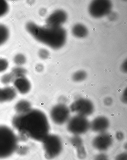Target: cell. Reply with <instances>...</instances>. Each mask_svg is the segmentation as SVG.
Here are the masks:
<instances>
[{"label":"cell","instance_id":"cell-15","mask_svg":"<svg viewBox=\"0 0 127 160\" xmlns=\"http://www.w3.org/2000/svg\"><path fill=\"white\" fill-rule=\"evenodd\" d=\"M72 33L75 37L83 38L88 35V30L86 27L80 23L76 24L72 29Z\"/></svg>","mask_w":127,"mask_h":160},{"label":"cell","instance_id":"cell-11","mask_svg":"<svg viewBox=\"0 0 127 160\" xmlns=\"http://www.w3.org/2000/svg\"><path fill=\"white\" fill-rule=\"evenodd\" d=\"M110 126L109 119L104 116H99L93 120L90 124V128L94 132H106Z\"/></svg>","mask_w":127,"mask_h":160},{"label":"cell","instance_id":"cell-19","mask_svg":"<svg viewBox=\"0 0 127 160\" xmlns=\"http://www.w3.org/2000/svg\"><path fill=\"white\" fill-rule=\"evenodd\" d=\"M26 72H27L25 68L20 67H16L13 68L11 73L16 79V78L25 77Z\"/></svg>","mask_w":127,"mask_h":160},{"label":"cell","instance_id":"cell-2","mask_svg":"<svg viewBox=\"0 0 127 160\" xmlns=\"http://www.w3.org/2000/svg\"><path fill=\"white\" fill-rule=\"evenodd\" d=\"M27 31L38 41L54 49L63 47L67 38V33L62 27H40L33 22L27 23Z\"/></svg>","mask_w":127,"mask_h":160},{"label":"cell","instance_id":"cell-5","mask_svg":"<svg viewBox=\"0 0 127 160\" xmlns=\"http://www.w3.org/2000/svg\"><path fill=\"white\" fill-rule=\"evenodd\" d=\"M90 123L87 117L78 115L70 118L67 122V128L76 136L85 134L90 129Z\"/></svg>","mask_w":127,"mask_h":160},{"label":"cell","instance_id":"cell-6","mask_svg":"<svg viewBox=\"0 0 127 160\" xmlns=\"http://www.w3.org/2000/svg\"><path fill=\"white\" fill-rule=\"evenodd\" d=\"M70 111L77 115L87 117L94 111V106L90 100L86 98H79L72 103L69 108Z\"/></svg>","mask_w":127,"mask_h":160},{"label":"cell","instance_id":"cell-17","mask_svg":"<svg viewBox=\"0 0 127 160\" xmlns=\"http://www.w3.org/2000/svg\"><path fill=\"white\" fill-rule=\"evenodd\" d=\"M87 77V72L83 70H79L75 72L72 76V79L76 82L84 81Z\"/></svg>","mask_w":127,"mask_h":160},{"label":"cell","instance_id":"cell-1","mask_svg":"<svg viewBox=\"0 0 127 160\" xmlns=\"http://www.w3.org/2000/svg\"><path fill=\"white\" fill-rule=\"evenodd\" d=\"M13 127L25 138L41 142L49 135L50 125L42 111L31 109L26 113L17 114L13 118Z\"/></svg>","mask_w":127,"mask_h":160},{"label":"cell","instance_id":"cell-12","mask_svg":"<svg viewBox=\"0 0 127 160\" xmlns=\"http://www.w3.org/2000/svg\"><path fill=\"white\" fill-rule=\"evenodd\" d=\"M70 142L77 150L78 157L79 159L84 160L87 157V152L83 144V140L79 136L74 135L71 138Z\"/></svg>","mask_w":127,"mask_h":160},{"label":"cell","instance_id":"cell-8","mask_svg":"<svg viewBox=\"0 0 127 160\" xmlns=\"http://www.w3.org/2000/svg\"><path fill=\"white\" fill-rule=\"evenodd\" d=\"M69 108L66 104L59 103L53 107L50 111V117L54 123L62 125L67 122L70 119Z\"/></svg>","mask_w":127,"mask_h":160},{"label":"cell","instance_id":"cell-18","mask_svg":"<svg viewBox=\"0 0 127 160\" xmlns=\"http://www.w3.org/2000/svg\"><path fill=\"white\" fill-rule=\"evenodd\" d=\"M9 37V31L6 26L0 24V46L5 43Z\"/></svg>","mask_w":127,"mask_h":160},{"label":"cell","instance_id":"cell-23","mask_svg":"<svg viewBox=\"0 0 127 160\" xmlns=\"http://www.w3.org/2000/svg\"><path fill=\"white\" fill-rule=\"evenodd\" d=\"M9 65L7 61L3 58H0V73L7 69Z\"/></svg>","mask_w":127,"mask_h":160},{"label":"cell","instance_id":"cell-10","mask_svg":"<svg viewBox=\"0 0 127 160\" xmlns=\"http://www.w3.org/2000/svg\"><path fill=\"white\" fill-rule=\"evenodd\" d=\"M68 19V15L65 11L62 9L54 11L46 19L47 26L53 27H61Z\"/></svg>","mask_w":127,"mask_h":160},{"label":"cell","instance_id":"cell-26","mask_svg":"<svg viewBox=\"0 0 127 160\" xmlns=\"http://www.w3.org/2000/svg\"><path fill=\"white\" fill-rule=\"evenodd\" d=\"M115 160H127V153L126 152L119 154L115 158Z\"/></svg>","mask_w":127,"mask_h":160},{"label":"cell","instance_id":"cell-27","mask_svg":"<svg viewBox=\"0 0 127 160\" xmlns=\"http://www.w3.org/2000/svg\"><path fill=\"white\" fill-rule=\"evenodd\" d=\"M103 103L105 106H110L112 105L113 103V100L111 97H107L104 99Z\"/></svg>","mask_w":127,"mask_h":160},{"label":"cell","instance_id":"cell-30","mask_svg":"<svg viewBox=\"0 0 127 160\" xmlns=\"http://www.w3.org/2000/svg\"><path fill=\"white\" fill-rule=\"evenodd\" d=\"M95 160H109L107 155L105 154L101 153L96 155Z\"/></svg>","mask_w":127,"mask_h":160},{"label":"cell","instance_id":"cell-9","mask_svg":"<svg viewBox=\"0 0 127 160\" xmlns=\"http://www.w3.org/2000/svg\"><path fill=\"white\" fill-rule=\"evenodd\" d=\"M113 138L111 134L106 132L99 133L92 141V145L95 149L105 151L112 144Z\"/></svg>","mask_w":127,"mask_h":160},{"label":"cell","instance_id":"cell-16","mask_svg":"<svg viewBox=\"0 0 127 160\" xmlns=\"http://www.w3.org/2000/svg\"><path fill=\"white\" fill-rule=\"evenodd\" d=\"M15 109L18 114L25 113L32 109L31 104L27 100H21L15 105Z\"/></svg>","mask_w":127,"mask_h":160},{"label":"cell","instance_id":"cell-14","mask_svg":"<svg viewBox=\"0 0 127 160\" xmlns=\"http://www.w3.org/2000/svg\"><path fill=\"white\" fill-rule=\"evenodd\" d=\"M16 96V91L14 88H0V103L11 102Z\"/></svg>","mask_w":127,"mask_h":160},{"label":"cell","instance_id":"cell-20","mask_svg":"<svg viewBox=\"0 0 127 160\" xmlns=\"http://www.w3.org/2000/svg\"><path fill=\"white\" fill-rule=\"evenodd\" d=\"M15 78L12 73L6 74L2 77L1 78V82L5 85L14 82Z\"/></svg>","mask_w":127,"mask_h":160},{"label":"cell","instance_id":"cell-29","mask_svg":"<svg viewBox=\"0 0 127 160\" xmlns=\"http://www.w3.org/2000/svg\"><path fill=\"white\" fill-rule=\"evenodd\" d=\"M120 70L123 73H126L127 72V61L126 59L121 64Z\"/></svg>","mask_w":127,"mask_h":160},{"label":"cell","instance_id":"cell-3","mask_svg":"<svg viewBox=\"0 0 127 160\" xmlns=\"http://www.w3.org/2000/svg\"><path fill=\"white\" fill-rule=\"evenodd\" d=\"M18 138L12 129L0 125V159L10 157L18 148Z\"/></svg>","mask_w":127,"mask_h":160},{"label":"cell","instance_id":"cell-32","mask_svg":"<svg viewBox=\"0 0 127 160\" xmlns=\"http://www.w3.org/2000/svg\"><path fill=\"white\" fill-rule=\"evenodd\" d=\"M44 69V67L43 65L41 64H39L37 65L36 67V70L37 71L39 72H41L43 71Z\"/></svg>","mask_w":127,"mask_h":160},{"label":"cell","instance_id":"cell-28","mask_svg":"<svg viewBox=\"0 0 127 160\" xmlns=\"http://www.w3.org/2000/svg\"><path fill=\"white\" fill-rule=\"evenodd\" d=\"M115 138L117 140L122 141L125 138L124 133L121 131H118L115 134Z\"/></svg>","mask_w":127,"mask_h":160},{"label":"cell","instance_id":"cell-22","mask_svg":"<svg viewBox=\"0 0 127 160\" xmlns=\"http://www.w3.org/2000/svg\"><path fill=\"white\" fill-rule=\"evenodd\" d=\"M26 62V57L22 54H18L15 57L14 62L18 66H21L25 63Z\"/></svg>","mask_w":127,"mask_h":160},{"label":"cell","instance_id":"cell-7","mask_svg":"<svg viewBox=\"0 0 127 160\" xmlns=\"http://www.w3.org/2000/svg\"><path fill=\"white\" fill-rule=\"evenodd\" d=\"M112 4L107 0L94 1L88 7L89 14L95 18H100L107 16L111 12Z\"/></svg>","mask_w":127,"mask_h":160},{"label":"cell","instance_id":"cell-4","mask_svg":"<svg viewBox=\"0 0 127 160\" xmlns=\"http://www.w3.org/2000/svg\"><path fill=\"white\" fill-rule=\"evenodd\" d=\"M42 142L47 159H54L61 153L63 145L61 139L57 135L49 134Z\"/></svg>","mask_w":127,"mask_h":160},{"label":"cell","instance_id":"cell-25","mask_svg":"<svg viewBox=\"0 0 127 160\" xmlns=\"http://www.w3.org/2000/svg\"><path fill=\"white\" fill-rule=\"evenodd\" d=\"M121 101L123 103L127 104V88L125 89L123 91L121 96Z\"/></svg>","mask_w":127,"mask_h":160},{"label":"cell","instance_id":"cell-31","mask_svg":"<svg viewBox=\"0 0 127 160\" xmlns=\"http://www.w3.org/2000/svg\"><path fill=\"white\" fill-rule=\"evenodd\" d=\"M59 103L66 104L68 100L64 96H61L59 98Z\"/></svg>","mask_w":127,"mask_h":160},{"label":"cell","instance_id":"cell-21","mask_svg":"<svg viewBox=\"0 0 127 160\" xmlns=\"http://www.w3.org/2000/svg\"><path fill=\"white\" fill-rule=\"evenodd\" d=\"M9 10V5L7 2L0 0V17L7 14Z\"/></svg>","mask_w":127,"mask_h":160},{"label":"cell","instance_id":"cell-24","mask_svg":"<svg viewBox=\"0 0 127 160\" xmlns=\"http://www.w3.org/2000/svg\"><path fill=\"white\" fill-rule=\"evenodd\" d=\"M49 52L46 49H41L39 50V55L40 58L43 60L46 59L49 56Z\"/></svg>","mask_w":127,"mask_h":160},{"label":"cell","instance_id":"cell-13","mask_svg":"<svg viewBox=\"0 0 127 160\" xmlns=\"http://www.w3.org/2000/svg\"><path fill=\"white\" fill-rule=\"evenodd\" d=\"M13 82L15 89L20 94H25L30 92L31 83L25 77L16 78Z\"/></svg>","mask_w":127,"mask_h":160},{"label":"cell","instance_id":"cell-33","mask_svg":"<svg viewBox=\"0 0 127 160\" xmlns=\"http://www.w3.org/2000/svg\"><path fill=\"white\" fill-rule=\"evenodd\" d=\"M45 13H46V11H45V9H41L40 11V14L41 16H43V15H45Z\"/></svg>","mask_w":127,"mask_h":160}]
</instances>
